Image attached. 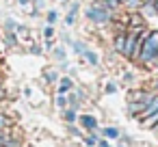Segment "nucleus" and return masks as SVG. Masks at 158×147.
Masks as SVG:
<instances>
[{
  "mask_svg": "<svg viewBox=\"0 0 158 147\" xmlns=\"http://www.w3.org/2000/svg\"><path fill=\"white\" fill-rule=\"evenodd\" d=\"M156 54H158V33L152 31V33H147L145 39H143V46H141V52H139V61L147 63V61H152Z\"/></svg>",
  "mask_w": 158,
  "mask_h": 147,
  "instance_id": "1",
  "label": "nucleus"
},
{
  "mask_svg": "<svg viewBox=\"0 0 158 147\" xmlns=\"http://www.w3.org/2000/svg\"><path fill=\"white\" fill-rule=\"evenodd\" d=\"M87 18L98 22V24H104V22L110 20V13H108V9H102V7H89L87 9Z\"/></svg>",
  "mask_w": 158,
  "mask_h": 147,
  "instance_id": "2",
  "label": "nucleus"
},
{
  "mask_svg": "<svg viewBox=\"0 0 158 147\" xmlns=\"http://www.w3.org/2000/svg\"><path fill=\"white\" fill-rule=\"evenodd\" d=\"M156 110H158V97H154V100H152V102H149V104H147V106L143 108V115H141V117L145 119V117H149V115H154Z\"/></svg>",
  "mask_w": 158,
  "mask_h": 147,
  "instance_id": "3",
  "label": "nucleus"
},
{
  "mask_svg": "<svg viewBox=\"0 0 158 147\" xmlns=\"http://www.w3.org/2000/svg\"><path fill=\"white\" fill-rule=\"evenodd\" d=\"M80 121H82V125H85V128H89V130H95V125H98V121H95L93 117H89V115H85Z\"/></svg>",
  "mask_w": 158,
  "mask_h": 147,
  "instance_id": "4",
  "label": "nucleus"
},
{
  "mask_svg": "<svg viewBox=\"0 0 158 147\" xmlns=\"http://www.w3.org/2000/svg\"><path fill=\"white\" fill-rule=\"evenodd\" d=\"M72 89V80L69 78H63L61 80V87H59V93H65V91H69Z\"/></svg>",
  "mask_w": 158,
  "mask_h": 147,
  "instance_id": "5",
  "label": "nucleus"
},
{
  "mask_svg": "<svg viewBox=\"0 0 158 147\" xmlns=\"http://www.w3.org/2000/svg\"><path fill=\"white\" fill-rule=\"evenodd\" d=\"M104 136H108V138H117V136H119V130H117V128H104Z\"/></svg>",
  "mask_w": 158,
  "mask_h": 147,
  "instance_id": "6",
  "label": "nucleus"
},
{
  "mask_svg": "<svg viewBox=\"0 0 158 147\" xmlns=\"http://www.w3.org/2000/svg\"><path fill=\"white\" fill-rule=\"evenodd\" d=\"M123 43H126V37L119 35V37L115 39V48H117V52H123Z\"/></svg>",
  "mask_w": 158,
  "mask_h": 147,
  "instance_id": "7",
  "label": "nucleus"
},
{
  "mask_svg": "<svg viewBox=\"0 0 158 147\" xmlns=\"http://www.w3.org/2000/svg\"><path fill=\"white\" fill-rule=\"evenodd\" d=\"M82 54L87 56V61H89L91 65H95V63H98V54H93V52H89V50H85Z\"/></svg>",
  "mask_w": 158,
  "mask_h": 147,
  "instance_id": "8",
  "label": "nucleus"
},
{
  "mask_svg": "<svg viewBox=\"0 0 158 147\" xmlns=\"http://www.w3.org/2000/svg\"><path fill=\"white\" fill-rule=\"evenodd\" d=\"M104 5H106V9H117L119 7V0H104Z\"/></svg>",
  "mask_w": 158,
  "mask_h": 147,
  "instance_id": "9",
  "label": "nucleus"
},
{
  "mask_svg": "<svg viewBox=\"0 0 158 147\" xmlns=\"http://www.w3.org/2000/svg\"><path fill=\"white\" fill-rule=\"evenodd\" d=\"M65 104H67V102H65V97H63V93H61V95L56 97V106H61V108H65Z\"/></svg>",
  "mask_w": 158,
  "mask_h": 147,
  "instance_id": "10",
  "label": "nucleus"
},
{
  "mask_svg": "<svg viewBox=\"0 0 158 147\" xmlns=\"http://www.w3.org/2000/svg\"><path fill=\"white\" fill-rule=\"evenodd\" d=\"M48 22H50V24L56 22V11H50V13H48Z\"/></svg>",
  "mask_w": 158,
  "mask_h": 147,
  "instance_id": "11",
  "label": "nucleus"
},
{
  "mask_svg": "<svg viewBox=\"0 0 158 147\" xmlns=\"http://www.w3.org/2000/svg\"><path fill=\"white\" fill-rule=\"evenodd\" d=\"M44 35H46V39H50V37L54 35V28H52V26H48V28L44 31Z\"/></svg>",
  "mask_w": 158,
  "mask_h": 147,
  "instance_id": "12",
  "label": "nucleus"
},
{
  "mask_svg": "<svg viewBox=\"0 0 158 147\" xmlns=\"http://www.w3.org/2000/svg\"><path fill=\"white\" fill-rule=\"evenodd\" d=\"M65 119H67V121H74V119H76V112H74V110H67V112H65Z\"/></svg>",
  "mask_w": 158,
  "mask_h": 147,
  "instance_id": "13",
  "label": "nucleus"
},
{
  "mask_svg": "<svg viewBox=\"0 0 158 147\" xmlns=\"http://www.w3.org/2000/svg\"><path fill=\"white\" fill-rule=\"evenodd\" d=\"M98 143V136L93 134V136H87V145H95Z\"/></svg>",
  "mask_w": 158,
  "mask_h": 147,
  "instance_id": "14",
  "label": "nucleus"
},
{
  "mask_svg": "<svg viewBox=\"0 0 158 147\" xmlns=\"http://www.w3.org/2000/svg\"><path fill=\"white\" fill-rule=\"evenodd\" d=\"M74 50H76L78 54H82V52H85V46H82V43H76V46H74Z\"/></svg>",
  "mask_w": 158,
  "mask_h": 147,
  "instance_id": "15",
  "label": "nucleus"
},
{
  "mask_svg": "<svg viewBox=\"0 0 158 147\" xmlns=\"http://www.w3.org/2000/svg\"><path fill=\"white\" fill-rule=\"evenodd\" d=\"M126 5H128V7H139V5H141V0H128Z\"/></svg>",
  "mask_w": 158,
  "mask_h": 147,
  "instance_id": "16",
  "label": "nucleus"
},
{
  "mask_svg": "<svg viewBox=\"0 0 158 147\" xmlns=\"http://www.w3.org/2000/svg\"><path fill=\"white\" fill-rule=\"evenodd\" d=\"M106 91H108V93H115L117 87H115V84H106Z\"/></svg>",
  "mask_w": 158,
  "mask_h": 147,
  "instance_id": "17",
  "label": "nucleus"
},
{
  "mask_svg": "<svg viewBox=\"0 0 158 147\" xmlns=\"http://www.w3.org/2000/svg\"><path fill=\"white\" fill-rule=\"evenodd\" d=\"M132 24H134V26H139V24H141V18H139V15H134V18H132Z\"/></svg>",
  "mask_w": 158,
  "mask_h": 147,
  "instance_id": "18",
  "label": "nucleus"
},
{
  "mask_svg": "<svg viewBox=\"0 0 158 147\" xmlns=\"http://www.w3.org/2000/svg\"><path fill=\"white\" fill-rule=\"evenodd\" d=\"M46 76H48V80H56V74H54V71H48Z\"/></svg>",
  "mask_w": 158,
  "mask_h": 147,
  "instance_id": "19",
  "label": "nucleus"
},
{
  "mask_svg": "<svg viewBox=\"0 0 158 147\" xmlns=\"http://www.w3.org/2000/svg\"><path fill=\"white\" fill-rule=\"evenodd\" d=\"M5 123H7V119H5L2 115H0V130H2V128H5Z\"/></svg>",
  "mask_w": 158,
  "mask_h": 147,
  "instance_id": "20",
  "label": "nucleus"
},
{
  "mask_svg": "<svg viewBox=\"0 0 158 147\" xmlns=\"http://www.w3.org/2000/svg\"><path fill=\"white\" fill-rule=\"evenodd\" d=\"M100 147H110V145H108L106 141H100Z\"/></svg>",
  "mask_w": 158,
  "mask_h": 147,
  "instance_id": "21",
  "label": "nucleus"
},
{
  "mask_svg": "<svg viewBox=\"0 0 158 147\" xmlns=\"http://www.w3.org/2000/svg\"><path fill=\"white\" fill-rule=\"evenodd\" d=\"M154 7H156V11H158V0H156V5H154Z\"/></svg>",
  "mask_w": 158,
  "mask_h": 147,
  "instance_id": "22",
  "label": "nucleus"
},
{
  "mask_svg": "<svg viewBox=\"0 0 158 147\" xmlns=\"http://www.w3.org/2000/svg\"><path fill=\"white\" fill-rule=\"evenodd\" d=\"M119 2H128V0H119Z\"/></svg>",
  "mask_w": 158,
  "mask_h": 147,
  "instance_id": "23",
  "label": "nucleus"
},
{
  "mask_svg": "<svg viewBox=\"0 0 158 147\" xmlns=\"http://www.w3.org/2000/svg\"><path fill=\"white\" fill-rule=\"evenodd\" d=\"M156 91H158V82H156Z\"/></svg>",
  "mask_w": 158,
  "mask_h": 147,
  "instance_id": "24",
  "label": "nucleus"
}]
</instances>
